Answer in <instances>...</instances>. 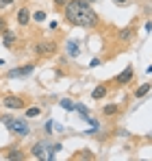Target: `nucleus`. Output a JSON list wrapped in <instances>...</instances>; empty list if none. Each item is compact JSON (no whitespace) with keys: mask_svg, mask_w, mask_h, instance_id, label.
I'll return each instance as SVG.
<instances>
[{"mask_svg":"<svg viewBox=\"0 0 152 161\" xmlns=\"http://www.w3.org/2000/svg\"><path fill=\"white\" fill-rule=\"evenodd\" d=\"M109 92H111V87L106 85V80H102V83H98V85L94 87V92H91V100H104V98L109 96Z\"/></svg>","mask_w":152,"mask_h":161,"instance_id":"nucleus-11","label":"nucleus"},{"mask_svg":"<svg viewBox=\"0 0 152 161\" xmlns=\"http://www.w3.org/2000/svg\"><path fill=\"white\" fill-rule=\"evenodd\" d=\"M9 133L13 135V137H18V139H26V137L30 135L28 118H15L13 124H11V129H9Z\"/></svg>","mask_w":152,"mask_h":161,"instance_id":"nucleus-5","label":"nucleus"},{"mask_svg":"<svg viewBox=\"0 0 152 161\" xmlns=\"http://www.w3.org/2000/svg\"><path fill=\"white\" fill-rule=\"evenodd\" d=\"M102 118H117L120 113H122V105H117V103H109V105H104L100 109Z\"/></svg>","mask_w":152,"mask_h":161,"instance_id":"nucleus-12","label":"nucleus"},{"mask_svg":"<svg viewBox=\"0 0 152 161\" xmlns=\"http://www.w3.org/2000/svg\"><path fill=\"white\" fill-rule=\"evenodd\" d=\"M113 2H115L117 7H126V4H128V2H130V0H113Z\"/></svg>","mask_w":152,"mask_h":161,"instance_id":"nucleus-25","label":"nucleus"},{"mask_svg":"<svg viewBox=\"0 0 152 161\" xmlns=\"http://www.w3.org/2000/svg\"><path fill=\"white\" fill-rule=\"evenodd\" d=\"M135 80V68L128 63L126 68L120 72V74H115L111 80H106V85L111 87V89H120V87H126V85H130Z\"/></svg>","mask_w":152,"mask_h":161,"instance_id":"nucleus-3","label":"nucleus"},{"mask_svg":"<svg viewBox=\"0 0 152 161\" xmlns=\"http://www.w3.org/2000/svg\"><path fill=\"white\" fill-rule=\"evenodd\" d=\"M59 105L65 109V111H76V103L72 100V98H61V100H59Z\"/></svg>","mask_w":152,"mask_h":161,"instance_id":"nucleus-18","label":"nucleus"},{"mask_svg":"<svg viewBox=\"0 0 152 161\" xmlns=\"http://www.w3.org/2000/svg\"><path fill=\"white\" fill-rule=\"evenodd\" d=\"M135 39H137V24H135V22H130L128 26H124V28L117 31V42H120L122 46L133 44Z\"/></svg>","mask_w":152,"mask_h":161,"instance_id":"nucleus-6","label":"nucleus"},{"mask_svg":"<svg viewBox=\"0 0 152 161\" xmlns=\"http://www.w3.org/2000/svg\"><path fill=\"white\" fill-rule=\"evenodd\" d=\"M33 70H35V61H28L24 65H18V68L9 70L7 72V79H24L28 74H33Z\"/></svg>","mask_w":152,"mask_h":161,"instance_id":"nucleus-8","label":"nucleus"},{"mask_svg":"<svg viewBox=\"0 0 152 161\" xmlns=\"http://www.w3.org/2000/svg\"><path fill=\"white\" fill-rule=\"evenodd\" d=\"M33 53L37 59H50L54 54L59 53V42L54 39H39L33 44Z\"/></svg>","mask_w":152,"mask_h":161,"instance_id":"nucleus-2","label":"nucleus"},{"mask_svg":"<svg viewBox=\"0 0 152 161\" xmlns=\"http://www.w3.org/2000/svg\"><path fill=\"white\" fill-rule=\"evenodd\" d=\"M11 4H15V0H0V11H4V9L11 7Z\"/></svg>","mask_w":152,"mask_h":161,"instance_id":"nucleus-23","label":"nucleus"},{"mask_svg":"<svg viewBox=\"0 0 152 161\" xmlns=\"http://www.w3.org/2000/svg\"><path fill=\"white\" fill-rule=\"evenodd\" d=\"M0 37H2V46H4V48H9V50H13V48H15V42H18V35H15V31L7 28V31H4Z\"/></svg>","mask_w":152,"mask_h":161,"instance_id":"nucleus-13","label":"nucleus"},{"mask_svg":"<svg viewBox=\"0 0 152 161\" xmlns=\"http://www.w3.org/2000/svg\"><path fill=\"white\" fill-rule=\"evenodd\" d=\"M144 28H146V33H150V31H152V22H150V20H148V22L144 24Z\"/></svg>","mask_w":152,"mask_h":161,"instance_id":"nucleus-26","label":"nucleus"},{"mask_svg":"<svg viewBox=\"0 0 152 161\" xmlns=\"http://www.w3.org/2000/svg\"><path fill=\"white\" fill-rule=\"evenodd\" d=\"M46 150H48V144L46 142H35L33 146H30V150H28V157L30 159H46Z\"/></svg>","mask_w":152,"mask_h":161,"instance_id":"nucleus-10","label":"nucleus"},{"mask_svg":"<svg viewBox=\"0 0 152 161\" xmlns=\"http://www.w3.org/2000/svg\"><path fill=\"white\" fill-rule=\"evenodd\" d=\"M39 115H41V107H39V105H28V107L24 109V118H28V120L39 118Z\"/></svg>","mask_w":152,"mask_h":161,"instance_id":"nucleus-16","label":"nucleus"},{"mask_svg":"<svg viewBox=\"0 0 152 161\" xmlns=\"http://www.w3.org/2000/svg\"><path fill=\"white\" fill-rule=\"evenodd\" d=\"M7 28H9V18H7L4 13H0V35H2Z\"/></svg>","mask_w":152,"mask_h":161,"instance_id":"nucleus-21","label":"nucleus"},{"mask_svg":"<svg viewBox=\"0 0 152 161\" xmlns=\"http://www.w3.org/2000/svg\"><path fill=\"white\" fill-rule=\"evenodd\" d=\"M46 20H48V13H46L44 9L33 11V22H35V24H41V22H46Z\"/></svg>","mask_w":152,"mask_h":161,"instance_id":"nucleus-17","label":"nucleus"},{"mask_svg":"<svg viewBox=\"0 0 152 161\" xmlns=\"http://www.w3.org/2000/svg\"><path fill=\"white\" fill-rule=\"evenodd\" d=\"M63 18L70 26H80V28L100 26V18L87 0H68V4L63 7Z\"/></svg>","mask_w":152,"mask_h":161,"instance_id":"nucleus-1","label":"nucleus"},{"mask_svg":"<svg viewBox=\"0 0 152 161\" xmlns=\"http://www.w3.org/2000/svg\"><path fill=\"white\" fill-rule=\"evenodd\" d=\"M13 120H15V118H13L11 113H0V122H2V124L7 126V131L11 129V124H13Z\"/></svg>","mask_w":152,"mask_h":161,"instance_id":"nucleus-20","label":"nucleus"},{"mask_svg":"<svg viewBox=\"0 0 152 161\" xmlns=\"http://www.w3.org/2000/svg\"><path fill=\"white\" fill-rule=\"evenodd\" d=\"M0 65H4V61H0Z\"/></svg>","mask_w":152,"mask_h":161,"instance_id":"nucleus-27","label":"nucleus"},{"mask_svg":"<svg viewBox=\"0 0 152 161\" xmlns=\"http://www.w3.org/2000/svg\"><path fill=\"white\" fill-rule=\"evenodd\" d=\"M52 4H54V9H61L63 11V7L68 4V0H52Z\"/></svg>","mask_w":152,"mask_h":161,"instance_id":"nucleus-22","label":"nucleus"},{"mask_svg":"<svg viewBox=\"0 0 152 161\" xmlns=\"http://www.w3.org/2000/svg\"><path fill=\"white\" fill-rule=\"evenodd\" d=\"M15 22H18V26L26 28L30 22H33V11L28 9V7H18V11H15Z\"/></svg>","mask_w":152,"mask_h":161,"instance_id":"nucleus-9","label":"nucleus"},{"mask_svg":"<svg viewBox=\"0 0 152 161\" xmlns=\"http://www.w3.org/2000/svg\"><path fill=\"white\" fill-rule=\"evenodd\" d=\"M4 155V159L7 161H24V159H28V150H24V148H20L18 144H13L11 148H7V150H2Z\"/></svg>","mask_w":152,"mask_h":161,"instance_id":"nucleus-7","label":"nucleus"},{"mask_svg":"<svg viewBox=\"0 0 152 161\" xmlns=\"http://www.w3.org/2000/svg\"><path fill=\"white\" fill-rule=\"evenodd\" d=\"M102 65V59L100 57H96V59H91V61H89V68H100Z\"/></svg>","mask_w":152,"mask_h":161,"instance_id":"nucleus-24","label":"nucleus"},{"mask_svg":"<svg viewBox=\"0 0 152 161\" xmlns=\"http://www.w3.org/2000/svg\"><path fill=\"white\" fill-rule=\"evenodd\" d=\"M72 159H96V155L91 150H78L76 155H72Z\"/></svg>","mask_w":152,"mask_h":161,"instance_id":"nucleus-19","label":"nucleus"},{"mask_svg":"<svg viewBox=\"0 0 152 161\" xmlns=\"http://www.w3.org/2000/svg\"><path fill=\"white\" fill-rule=\"evenodd\" d=\"M150 89H152V83H141V85L133 92V98H135V100H141L144 96H148V94H150Z\"/></svg>","mask_w":152,"mask_h":161,"instance_id":"nucleus-15","label":"nucleus"},{"mask_svg":"<svg viewBox=\"0 0 152 161\" xmlns=\"http://www.w3.org/2000/svg\"><path fill=\"white\" fill-rule=\"evenodd\" d=\"M2 107L4 109H11V111H24L28 105H30V100L24 98V96H15V94H7V96H2Z\"/></svg>","mask_w":152,"mask_h":161,"instance_id":"nucleus-4","label":"nucleus"},{"mask_svg":"<svg viewBox=\"0 0 152 161\" xmlns=\"http://www.w3.org/2000/svg\"><path fill=\"white\" fill-rule=\"evenodd\" d=\"M65 53L70 59H78V54H80V44L76 42V39H68L65 42Z\"/></svg>","mask_w":152,"mask_h":161,"instance_id":"nucleus-14","label":"nucleus"}]
</instances>
